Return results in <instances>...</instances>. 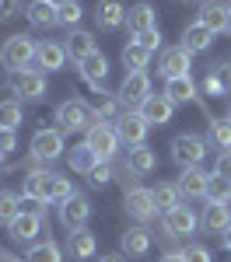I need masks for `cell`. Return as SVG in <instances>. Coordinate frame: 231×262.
Listing matches in <instances>:
<instances>
[{
    "label": "cell",
    "mask_w": 231,
    "mask_h": 262,
    "mask_svg": "<svg viewBox=\"0 0 231 262\" xmlns=\"http://www.w3.org/2000/svg\"><path fill=\"white\" fill-rule=\"evenodd\" d=\"M56 122H60L63 133H88L95 122H98V116L91 112V105L81 98H70L63 101L60 108H56Z\"/></svg>",
    "instance_id": "obj_1"
},
{
    "label": "cell",
    "mask_w": 231,
    "mask_h": 262,
    "mask_svg": "<svg viewBox=\"0 0 231 262\" xmlns=\"http://www.w3.org/2000/svg\"><path fill=\"white\" fill-rule=\"evenodd\" d=\"M35 49H39V42H32L28 35H7L0 46V63L11 70H32Z\"/></svg>",
    "instance_id": "obj_2"
},
{
    "label": "cell",
    "mask_w": 231,
    "mask_h": 262,
    "mask_svg": "<svg viewBox=\"0 0 231 262\" xmlns=\"http://www.w3.org/2000/svg\"><path fill=\"white\" fill-rule=\"evenodd\" d=\"M84 143L95 150V158L98 161H109L112 164V158H116V150H119V137H116V126H109L105 119H98L88 133H84Z\"/></svg>",
    "instance_id": "obj_3"
},
{
    "label": "cell",
    "mask_w": 231,
    "mask_h": 262,
    "mask_svg": "<svg viewBox=\"0 0 231 262\" xmlns=\"http://www.w3.org/2000/svg\"><path fill=\"white\" fill-rule=\"evenodd\" d=\"M207 147L210 143L203 137H196V133H179L172 140V158H175V164H182V168H200V161L207 158Z\"/></svg>",
    "instance_id": "obj_4"
},
{
    "label": "cell",
    "mask_w": 231,
    "mask_h": 262,
    "mask_svg": "<svg viewBox=\"0 0 231 262\" xmlns=\"http://www.w3.org/2000/svg\"><path fill=\"white\" fill-rule=\"evenodd\" d=\"M116 137H119V143H126V147H140L144 143V137H147V119L137 112V108H126V112H119L116 116Z\"/></svg>",
    "instance_id": "obj_5"
},
{
    "label": "cell",
    "mask_w": 231,
    "mask_h": 262,
    "mask_svg": "<svg viewBox=\"0 0 231 262\" xmlns=\"http://www.w3.org/2000/svg\"><path fill=\"white\" fill-rule=\"evenodd\" d=\"M63 150V129H35V137H32V161L39 164H49L56 161Z\"/></svg>",
    "instance_id": "obj_6"
},
{
    "label": "cell",
    "mask_w": 231,
    "mask_h": 262,
    "mask_svg": "<svg viewBox=\"0 0 231 262\" xmlns=\"http://www.w3.org/2000/svg\"><path fill=\"white\" fill-rule=\"evenodd\" d=\"M200 227V217L189 210L186 203H179L175 210H168L165 217H161V231H165L168 238H186V234H193Z\"/></svg>",
    "instance_id": "obj_7"
},
{
    "label": "cell",
    "mask_w": 231,
    "mask_h": 262,
    "mask_svg": "<svg viewBox=\"0 0 231 262\" xmlns=\"http://www.w3.org/2000/svg\"><path fill=\"white\" fill-rule=\"evenodd\" d=\"M119 101H123L126 108H140L151 95V77H147V70H137V74H126V81L119 84Z\"/></svg>",
    "instance_id": "obj_8"
},
{
    "label": "cell",
    "mask_w": 231,
    "mask_h": 262,
    "mask_svg": "<svg viewBox=\"0 0 231 262\" xmlns=\"http://www.w3.org/2000/svg\"><path fill=\"white\" fill-rule=\"evenodd\" d=\"M11 88H14V95H18V98L39 101V98H46V74H42L39 67H32V70H18Z\"/></svg>",
    "instance_id": "obj_9"
},
{
    "label": "cell",
    "mask_w": 231,
    "mask_h": 262,
    "mask_svg": "<svg viewBox=\"0 0 231 262\" xmlns=\"http://www.w3.org/2000/svg\"><path fill=\"white\" fill-rule=\"evenodd\" d=\"M228 14H231L228 0H203L200 11H196V21L217 35V32H228Z\"/></svg>",
    "instance_id": "obj_10"
},
{
    "label": "cell",
    "mask_w": 231,
    "mask_h": 262,
    "mask_svg": "<svg viewBox=\"0 0 231 262\" xmlns=\"http://www.w3.org/2000/svg\"><path fill=\"white\" fill-rule=\"evenodd\" d=\"M88 217H91V203H88V196H81V192H74L70 200L60 203V221L67 231H81L84 224H88Z\"/></svg>",
    "instance_id": "obj_11"
},
{
    "label": "cell",
    "mask_w": 231,
    "mask_h": 262,
    "mask_svg": "<svg viewBox=\"0 0 231 262\" xmlns=\"http://www.w3.org/2000/svg\"><path fill=\"white\" fill-rule=\"evenodd\" d=\"M123 206H126V213H130L133 221H140V224L158 217V203H154V192H151V189H133V192H126Z\"/></svg>",
    "instance_id": "obj_12"
},
{
    "label": "cell",
    "mask_w": 231,
    "mask_h": 262,
    "mask_svg": "<svg viewBox=\"0 0 231 262\" xmlns=\"http://www.w3.org/2000/svg\"><path fill=\"white\" fill-rule=\"evenodd\" d=\"M179 192H182V200H203L210 192V175L203 168H182V175H179Z\"/></svg>",
    "instance_id": "obj_13"
},
{
    "label": "cell",
    "mask_w": 231,
    "mask_h": 262,
    "mask_svg": "<svg viewBox=\"0 0 231 262\" xmlns=\"http://www.w3.org/2000/svg\"><path fill=\"white\" fill-rule=\"evenodd\" d=\"M200 227H203L207 234H224L231 227V206L228 203H217V200H207L203 217H200Z\"/></svg>",
    "instance_id": "obj_14"
},
{
    "label": "cell",
    "mask_w": 231,
    "mask_h": 262,
    "mask_svg": "<svg viewBox=\"0 0 231 262\" xmlns=\"http://www.w3.org/2000/svg\"><path fill=\"white\" fill-rule=\"evenodd\" d=\"M95 25H98L102 32L123 28L126 25V4L123 0H98V7H95Z\"/></svg>",
    "instance_id": "obj_15"
},
{
    "label": "cell",
    "mask_w": 231,
    "mask_h": 262,
    "mask_svg": "<svg viewBox=\"0 0 231 262\" xmlns=\"http://www.w3.org/2000/svg\"><path fill=\"white\" fill-rule=\"evenodd\" d=\"M189 49H182V46H175V49H165L161 53V60H158V74L165 77V81H172V77H186L189 74Z\"/></svg>",
    "instance_id": "obj_16"
},
{
    "label": "cell",
    "mask_w": 231,
    "mask_h": 262,
    "mask_svg": "<svg viewBox=\"0 0 231 262\" xmlns=\"http://www.w3.org/2000/svg\"><path fill=\"white\" fill-rule=\"evenodd\" d=\"M49 182H53V171H28L25 182H21V200H32V203H49Z\"/></svg>",
    "instance_id": "obj_17"
},
{
    "label": "cell",
    "mask_w": 231,
    "mask_h": 262,
    "mask_svg": "<svg viewBox=\"0 0 231 262\" xmlns=\"http://www.w3.org/2000/svg\"><path fill=\"white\" fill-rule=\"evenodd\" d=\"M63 49H67V60H74L77 67H81L91 53H98V49H95V35L84 32V28H74V32L67 35V42H63Z\"/></svg>",
    "instance_id": "obj_18"
},
{
    "label": "cell",
    "mask_w": 231,
    "mask_h": 262,
    "mask_svg": "<svg viewBox=\"0 0 231 262\" xmlns=\"http://www.w3.org/2000/svg\"><path fill=\"white\" fill-rule=\"evenodd\" d=\"M172 108H175V105H172L165 95H147V101L137 112L147 119V126H168V122H172Z\"/></svg>",
    "instance_id": "obj_19"
},
{
    "label": "cell",
    "mask_w": 231,
    "mask_h": 262,
    "mask_svg": "<svg viewBox=\"0 0 231 262\" xmlns=\"http://www.w3.org/2000/svg\"><path fill=\"white\" fill-rule=\"evenodd\" d=\"M126 28H130L133 35H140V32H147V28H158V11H154L147 0L126 7Z\"/></svg>",
    "instance_id": "obj_20"
},
{
    "label": "cell",
    "mask_w": 231,
    "mask_h": 262,
    "mask_svg": "<svg viewBox=\"0 0 231 262\" xmlns=\"http://www.w3.org/2000/svg\"><path fill=\"white\" fill-rule=\"evenodd\" d=\"M95 252H98V242H95V234L88 231V227H81V231H70L67 234V255L70 259H95Z\"/></svg>",
    "instance_id": "obj_21"
},
{
    "label": "cell",
    "mask_w": 231,
    "mask_h": 262,
    "mask_svg": "<svg viewBox=\"0 0 231 262\" xmlns=\"http://www.w3.org/2000/svg\"><path fill=\"white\" fill-rule=\"evenodd\" d=\"M81 77L91 84V91H102L105 77H109V60H105V53H91V56L81 63Z\"/></svg>",
    "instance_id": "obj_22"
},
{
    "label": "cell",
    "mask_w": 231,
    "mask_h": 262,
    "mask_svg": "<svg viewBox=\"0 0 231 262\" xmlns=\"http://www.w3.org/2000/svg\"><path fill=\"white\" fill-rule=\"evenodd\" d=\"M210 46H214V32L203 28L200 21H193V25L182 28V49H189V53H207Z\"/></svg>",
    "instance_id": "obj_23"
},
{
    "label": "cell",
    "mask_w": 231,
    "mask_h": 262,
    "mask_svg": "<svg viewBox=\"0 0 231 262\" xmlns=\"http://www.w3.org/2000/svg\"><path fill=\"white\" fill-rule=\"evenodd\" d=\"M172 105H189V101H196V84H193V77H172V81H165V91H161Z\"/></svg>",
    "instance_id": "obj_24"
},
{
    "label": "cell",
    "mask_w": 231,
    "mask_h": 262,
    "mask_svg": "<svg viewBox=\"0 0 231 262\" xmlns=\"http://www.w3.org/2000/svg\"><path fill=\"white\" fill-rule=\"evenodd\" d=\"M147 252H151V231L147 227H130V231H123V255L144 259Z\"/></svg>",
    "instance_id": "obj_25"
},
{
    "label": "cell",
    "mask_w": 231,
    "mask_h": 262,
    "mask_svg": "<svg viewBox=\"0 0 231 262\" xmlns=\"http://www.w3.org/2000/svg\"><path fill=\"white\" fill-rule=\"evenodd\" d=\"M25 14H28V21H32L35 28H53V25H60V7H53L49 0H32V4L25 7Z\"/></svg>",
    "instance_id": "obj_26"
},
{
    "label": "cell",
    "mask_w": 231,
    "mask_h": 262,
    "mask_svg": "<svg viewBox=\"0 0 231 262\" xmlns=\"http://www.w3.org/2000/svg\"><path fill=\"white\" fill-rule=\"evenodd\" d=\"M35 63L46 67V70H63V63H67V49H63V42H39V49H35Z\"/></svg>",
    "instance_id": "obj_27"
},
{
    "label": "cell",
    "mask_w": 231,
    "mask_h": 262,
    "mask_svg": "<svg viewBox=\"0 0 231 262\" xmlns=\"http://www.w3.org/2000/svg\"><path fill=\"white\" fill-rule=\"evenodd\" d=\"M7 231H11L14 242H35V234L42 231V217H39V213H25V210H21L18 221L11 224Z\"/></svg>",
    "instance_id": "obj_28"
},
{
    "label": "cell",
    "mask_w": 231,
    "mask_h": 262,
    "mask_svg": "<svg viewBox=\"0 0 231 262\" xmlns=\"http://www.w3.org/2000/svg\"><path fill=\"white\" fill-rule=\"evenodd\" d=\"M126 168H133L137 175H147V171H154V168H158V154H154L147 143H140V147H130Z\"/></svg>",
    "instance_id": "obj_29"
},
{
    "label": "cell",
    "mask_w": 231,
    "mask_h": 262,
    "mask_svg": "<svg viewBox=\"0 0 231 262\" xmlns=\"http://www.w3.org/2000/svg\"><path fill=\"white\" fill-rule=\"evenodd\" d=\"M151 192H154V203H158V213H168V210H175V206L182 203V192H179L175 182H161V185H154Z\"/></svg>",
    "instance_id": "obj_30"
},
{
    "label": "cell",
    "mask_w": 231,
    "mask_h": 262,
    "mask_svg": "<svg viewBox=\"0 0 231 262\" xmlns=\"http://www.w3.org/2000/svg\"><path fill=\"white\" fill-rule=\"evenodd\" d=\"M88 105H91V112H95L98 119H112V116H116V108H119V95H109V91L102 88V91H95V95H91Z\"/></svg>",
    "instance_id": "obj_31"
},
{
    "label": "cell",
    "mask_w": 231,
    "mask_h": 262,
    "mask_svg": "<svg viewBox=\"0 0 231 262\" xmlns=\"http://www.w3.org/2000/svg\"><path fill=\"white\" fill-rule=\"evenodd\" d=\"M18 213H21L18 192H11V189H0V227H11V224L18 221Z\"/></svg>",
    "instance_id": "obj_32"
},
{
    "label": "cell",
    "mask_w": 231,
    "mask_h": 262,
    "mask_svg": "<svg viewBox=\"0 0 231 262\" xmlns=\"http://www.w3.org/2000/svg\"><path fill=\"white\" fill-rule=\"evenodd\" d=\"M67 164H70L74 171H84V175H88V171L98 164V158H95V150H91L88 143H77V147L67 154Z\"/></svg>",
    "instance_id": "obj_33"
},
{
    "label": "cell",
    "mask_w": 231,
    "mask_h": 262,
    "mask_svg": "<svg viewBox=\"0 0 231 262\" xmlns=\"http://www.w3.org/2000/svg\"><path fill=\"white\" fill-rule=\"evenodd\" d=\"M123 63H126V74H137V70H144L147 63H151V53H147L144 46H137V42H126Z\"/></svg>",
    "instance_id": "obj_34"
},
{
    "label": "cell",
    "mask_w": 231,
    "mask_h": 262,
    "mask_svg": "<svg viewBox=\"0 0 231 262\" xmlns=\"http://www.w3.org/2000/svg\"><path fill=\"white\" fill-rule=\"evenodd\" d=\"M207 143H214L217 150H231V122L228 119H210Z\"/></svg>",
    "instance_id": "obj_35"
},
{
    "label": "cell",
    "mask_w": 231,
    "mask_h": 262,
    "mask_svg": "<svg viewBox=\"0 0 231 262\" xmlns=\"http://www.w3.org/2000/svg\"><path fill=\"white\" fill-rule=\"evenodd\" d=\"M25 262H63V252L56 242H39L28 248V255H25Z\"/></svg>",
    "instance_id": "obj_36"
},
{
    "label": "cell",
    "mask_w": 231,
    "mask_h": 262,
    "mask_svg": "<svg viewBox=\"0 0 231 262\" xmlns=\"http://www.w3.org/2000/svg\"><path fill=\"white\" fill-rule=\"evenodd\" d=\"M0 126H4V129H18L21 126V101L18 98L0 101Z\"/></svg>",
    "instance_id": "obj_37"
},
{
    "label": "cell",
    "mask_w": 231,
    "mask_h": 262,
    "mask_svg": "<svg viewBox=\"0 0 231 262\" xmlns=\"http://www.w3.org/2000/svg\"><path fill=\"white\" fill-rule=\"evenodd\" d=\"M74 196V185H70V179H63V175H56L53 171V182H49V203H63Z\"/></svg>",
    "instance_id": "obj_38"
},
{
    "label": "cell",
    "mask_w": 231,
    "mask_h": 262,
    "mask_svg": "<svg viewBox=\"0 0 231 262\" xmlns=\"http://www.w3.org/2000/svg\"><path fill=\"white\" fill-rule=\"evenodd\" d=\"M207 200L231 203V179H221V175H210V192H207Z\"/></svg>",
    "instance_id": "obj_39"
},
{
    "label": "cell",
    "mask_w": 231,
    "mask_h": 262,
    "mask_svg": "<svg viewBox=\"0 0 231 262\" xmlns=\"http://www.w3.org/2000/svg\"><path fill=\"white\" fill-rule=\"evenodd\" d=\"M88 182H91V185H98V189H102V185H109V182H112V164H109V161H98L91 171H88Z\"/></svg>",
    "instance_id": "obj_40"
},
{
    "label": "cell",
    "mask_w": 231,
    "mask_h": 262,
    "mask_svg": "<svg viewBox=\"0 0 231 262\" xmlns=\"http://www.w3.org/2000/svg\"><path fill=\"white\" fill-rule=\"evenodd\" d=\"M133 42L144 46L147 53H158V49H161V32H158V28H147V32H140V35H133Z\"/></svg>",
    "instance_id": "obj_41"
},
{
    "label": "cell",
    "mask_w": 231,
    "mask_h": 262,
    "mask_svg": "<svg viewBox=\"0 0 231 262\" xmlns=\"http://www.w3.org/2000/svg\"><path fill=\"white\" fill-rule=\"evenodd\" d=\"M81 4H77V0H74V4H67V7H60V25H67V28H70V32H74V28H77V21H81Z\"/></svg>",
    "instance_id": "obj_42"
},
{
    "label": "cell",
    "mask_w": 231,
    "mask_h": 262,
    "mask_svg": "<svg viewBox=\"0 0 231 262\" xmlns=\"http://www.w3.org/2000/svg\"><path fill=\"white\" fill-rule=\"evenodd\" d=\"M18 150V129H4L0 126V154L7 158V154H14Z\"/></svg>",
    "instance_id": "obj_43"
},
{
    "label": "cell",
    "mask_w": 231,
    "mask_h": 262,
    "mask_svg": "<svg viewBox=\"0 0 231 262\" xmlns=\"http://www.w3.org/2000/svg\"><path fill=\"white\" fill-rule=\"evenodd\" d=\"M182 259L186 262H214L203 245H186V248H182Z\"/></svg>",
    "instance_id": "obj_44"
},
{
    "label": "cell",
    "mask_w": 231,
    "mask_h": 262,
    "mask_svg": "<svg viewBox=\"0 0 231 262\" xmlns=\"http://www.w3.org/2000/svg\"><path fill=\"white\" fill-rule=\"evenodd\" d=\"M214 175L231 179V150H221V154H217V161H214Z\"/></svg>",
    "instance_id": "obj_45"
},
{
    "label": "cell",
    "mask_w": 231,
    "mask_h": 262,
    "mask_svg": "<svg viewBox=\"0 0 231 262\" xmlns=\"http://www.w3.org/2000/svg\"><path fill=\"white\" fill-rule=\"evenodd\" d=\"M21 11V0H0V21H11Z\"/></svg>",
    "instance_id": "obj_46"
},
{
    "label": "cell",
    "mask_w": 231,
    "mask_h": 262,
    "mask_svg": "<svg viewBox=\"0 0 231 262\" xmlns=\"http://www.w3.org/2000/svg\"><path fill=\"white\" fill-rule=\"evenodd\" d=\"M203 91L214 95V98H221V95H224V88H221V81H217V74H214V70L207 74V81H203Z\"/></svg>",
    "instance_id": "obj_47"
},
{
    "label": "cell",
    "mask_w": 231,
    "mask_h": 262,
    "mask_svg": "<svg viewBox=\"0 0 231 262\" xmlns=\"http://www.w3.org/2000/svg\"><path fill=\"white\" fill-rule=\"evenodd\" d=\"M214 74H217V81H221V88H224V95H231V63H221Z\"/></svg>",
    "instance_id": "obj_48"
},
{
    "label": "cell",
    "mask_w": 231,
    "mask_h": 262,
    "mask_svg": "<svg viewBox=\"0 0 231 262\" xmlns=\"http://www.w3.org/2000/svg\"><path fill=\"white\" fill-rule=\"evenodd\" d=\"M158 262H186V259H182V252H168V255H161Z\"/></svg>",
    "instance_id": "obj_49"
},
{
    "label": "cell",
    "mask_w": 231,
    "mask_h": 262,
    "mask_svg": "<svg viewBox=\"0 0 231 262\" xmlns=\"http://www.w3.org/2000/svg\"><path fill=\"white\" fill-rule=\"evenodd\" d=\"M98 262H126V259H123V255H102Z\"/></svg>",
    "instance_id": "obj_50"
},
{
    "label": "cell",
    "mask_w": 231,
    "mask_h": 262,
    "mask_svg": "<svg viewBox=\"0 0 231 262\" xmlns=\"http://www.w3.org/2000/svg\"><path fill=\"white\" fill-rule=\"evenodd\" d=\"M224 248H228V252H231V227H228V231H224Z\"/></svg>",
    "instance_id": "obj_51"
},
{
    "label": "cell",
    "mask_w": 231,
    "mask_h": 262,
    "mask_svg": "<svg viewBox=\"0 0 231 262\" xmlns=\"http://www.w3.org/2000/svg\"><path fill=\"white\" fill-rule=\"evenodd\" d=\"M53 7H67V4H74V0H49Z\"/></svg>",
    "instance_id": "obj_52"
},
{
    "label": "cell",
    "mask_w": 231,
    "mask_h": 262,
    "mask_svg": "<svg viewBox=\"0 0 231 262\" xmlns=\"http://www.w3.org/2000/svg\"><path fill=\"white\" fill-rule=\"evenodd\" d=\"M0 262H18L14 255H7V252H0Z\"/></svg>",
    "instance_id": "obj_53"
},
{
    "label": "cell",
    "mask_w": 231,
    "mask_h": 262,
    "mask_svg": "<svg viewBox=\"0 0 231 262\" xmlns=\"http://www.w3.org/2000/svg\"><path fill=\"white\" fill-rule=\"evenodd\" d=\"M4 168H7V164H4V154H0V171H4Z\"/></svg>",
    "instance_id": "obj_54"
},
{
    "label": "cell",
    "mask_w": 231,
    "mask_h": 262,
    "mask_svg": "<svg viewBox=\"0 0 231 262\" xmlns=\"http://www.w3.org/2000/svg\"><path fill=\"white\" fill-rule=\"evenodd\" d=\"M228 32H231V14H228Z\"/></svg>",
    "instance_id": "obj_55"
},
{
    "label": "cell",
    "mask_w": 231,
    "mask_h": 262,
    "mask_svg": "<svg viewBox=\"0 0 231 262\" xmlns=\"http://www.w3.org/2000/svg\"><path fill=\"white\" fill-rule=\"evenodd\" d=\"M228 122H231V105H228Z\"/></svg>",
    "instance_id": "obj_56"
},
{
    "label": "cell",
    "mask_w": 231,
    "mask_h": 262,
    "mask_svg": "<svg viewBox=\"0 0 231 262\" xmlns=\"http://www.w3.org/2000/svg\"><path fill=\"white\" fill-rule=\"evenodd\" d=\"M0 67H4V63H0Z\"/></svg>",
    "instance_id": "obj_57"
},
{
    "label": "cell",
    "mask_w": 231,
    "mask_h": 262,
    "mask_svg": "<svg viewBox=\"0 0 231 262\" xmlns=\"http://www.w3.org/2000/svg\"><path fill=\"white\" fill-rule=\"evenodd\" d=\"M228 4H231V0H228Z\"/></svg>",
    "instance_id": "obj_58"
}]
</instances>
